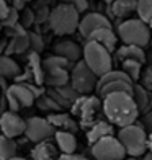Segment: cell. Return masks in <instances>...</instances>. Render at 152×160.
Here are the masks:
<instances>
[{
  "mask_svg": "<svg viewBox=\"0 0 152 160\" xmlns=\"http://www.w3.org/2000/svg\"><path fill=\"white\" fill-rule=\"evenodd\" d=\"M101 100H103L105 119L110 121L114 128L123 129L137 122L141 111L131 93H111Z\"/></svg>",
  "mask_w": 152,
  "mask_h": 160,
  "instance_id": "cell-1",
  "label": "cell"
},
{
  "mask_svg": "<svg viewBox=\"0 0 152 160\" xmlns=\"http://www.w3.org/2000/svg\"><path fill=\"white\" fill-rule=\"evenodd\" d=\"M116 34L123 44L139 46L146 49L152 42V31L147 23H144L139 18H129L121 21L116 28Z\"/></svg>",
  "mask_w": 152,
  "mask_h": 160,
  "instance_id": "cell-2",
  "label": "cell"
},
{
  "mask_svg": "<svg viewBox=\"0 0 152 160\" xmlns=\"http://www.w3.org/2000/svg\"><path fill=\"white\" fill-rule=\"evenodd\" d=\"M80 13L74 7L66 5V3H57L49 15V30L57 36H66V34H74L75 30L80 25Z\"/></svg>",
  "mask_w": 152,
  "mask_h": 160,
  "instance_id": "cell-3",
  "label": "cell"
},
{
  "mask_svg": "<svg viewBox=\"0 0 152 160\" xmlns=\"http://www.w3.org/2000/svg\"><path fill=\"white\" fill-rule=\"evenodd\" d=\"M147 136L149 134L142 128L141 121H137L133 126L119 129L116 134L123 147L126 149L128 157L131 158H142L147 154Z\"/></svg>",
  "mask_w": 152,
  "mask_h": 160,
  "instance_id": "cell-4",
  "label": "cell"
},
{
  "mask_svg": "<svg viewBox=\"0 0 152 160\" xmlns=\"http://www.w3.org/2000/svg\"><path fill=\"white\" fill-rule=\"evenodd\" d=\"M84 61L89 67L93 70L98 78L106 75L108 72L113 70V62L114 57L106 48H103L98 42L93 41H85L84 44Z\"/></svg>",
  "mask_w": 152,
  "mask_h": 160,
  "instance_id": "cell-5",
  "label": "cell"
},
{
  "mask_svg": "<svg viewBox=\"0 0 152 160\" xmlns=\"http://www.w3.org/2000/svg\"><path fill=\"white\" fill-rule=\"evenodd\" d=\"M98 77L93 74V70L85 64L82 59L74 65V69L70 70V85L80 93L82 97H90L93 93H97L98 87Z\"/></svg>",
  "mask_w": 152,
  "mask_h": 160,
  "instance_id": "cell-6",
  "label": "cell"
},
{
  "mask_svg": "<svg viewBox=\"0 0 152 160\" xmlns=\"http://www.w3.org/2000/svg\"><path fill=\"white\" fill-rule=\"evenodd\" d=\"M90 154L93 160H126V149L116 136L106 137L90 147Z\"/></svg>",
  "mask_w": 152,
  "mask_h": 160,
  "instance_id": "cell-7",
  "label": "cell"
},
{
  "mask_svg": "<svg viewBox=\"0 0 152 160\" xmlns=\"http://www.w3.org/2000/svg\"><path fill=\"white\" fill-rule=\"evenodd\" d=\"M105 119L103 113V100L98 95H90L85 98V103L82 106L80 116H79V124L82 129L90 131L95 124Z\"/></svg>",
  "mask_w": 152,
  "mask_h": 160,
  "instance_id": "cell-8",
  "label": "cell"
},
{
  "mask_svg": "<svg viewBox=\"0 0 152 160\" xmlns=\"http://www.w3.org/2000/svg\"><path fill=\"white\" fill-rule=\"evenodd\" d=\"M57 129L48 121V118H39V116H31L26 119V139L34 144H41L51 141L56 137Z\"/></svg>",
  "mask_w": 152,
  "mask_h": 160,
  "instance_id": "cell-9",
  "label": "cell"
},
{
  "mask_svg": "<svg viewBox=\"0 0 152 160\" xmlns=\"http://www.w3.org/2000/svg\"><path fill=\"white\" fill-rule=\"evenodd\" d=\"M2 97L7 100L8 111H12V113H18V111L23 110V108H30L36 101L33 93L28 90L26 85H23V83H12L8 92Z\"/></svg>",
  "mask_w": 152,
  "mask_h": 160,
  "instance_id": "cell-10",
  "label": "cell"
},
{
  "mask_svg": "<svg viewBox=\"0 0 152 160\" xmlns=\"http://www.w3.org/2000/svg\"><path fill=\"white\" fill-rule=\"evenodd\" d=\"M100 28H113L111 20L106 17V13L90 12V13H87V15L82 17L80 25H79V33L87 39L93 31L100 30Z\"/></svg>",
  "mask_w": 152,
  "mask_h": 160,
  "instance_id": "cell-11",
  "label": "cell"
},
{
  "mask_svg": "<svg viewBox=\"0 0 152 160\" xmlns=\"http://www.w3.org/2000/svg\"><path fill=\"white\" fill-rule=\"evenodd\" d=\"M0 126H2V134L7 137H12V139L25 136L26 132V121L18 113H12V111L2 113Z\"/></svg>",
  "mask_w": 152,
  "mask_h": 160,
  "instance_id": "cell-12",
  "label": "cell"
},
{
  "mask_svg": "<svg viewBox=\"0 0 152 160\" xmlns=\"http://www.w3.org/2000/svg\"><path fill=\"white\" fill-rule=\"evenodd\" d=\"M133 13H137V0H116L106 5V17L116 18V25L129 20Z\"/></svg>",
  "mask_w": 152,
  "mask_h": 160,
  "instance_id": "cell-13",
  "label": "cell"
},
{
  "mask_svg": "<svg viewBox=\"0 0 152 160\" xmlns=\"http://www.w3.org/2000/svg\"><path fill=\"white\" fill-rule=\"evenodd\" d=\"M53 52L56 56L66 57L72 64H77L84 59V48H80L75 41L70 39H59L53 44Z\"/></svg>",
  "mask_w": 152,
  "mask_h": 160,
  "instance_id": "cell-14",
  "label": "cell"
},
{
  "mask_svg": "<svg viewBox=\"0 0 152 160\" xmlns=\"http://www.w3.org/2000/svg\"><path fill=\"white\" fill-rule=\"evenodd\" d=\"M118 34L113 28H100V30L93 31L89 38L85 41H93V42H98L103 48H106L110 52H116V44H118Z\"/></svg>",
  "mask_w": 152,
  "mask_h": 160,
  "instance_id": "cell-15",
  "label": "cell"
},
{
  "mask_svg": "<svg viewBox=\"0 0 152 160\" xmlns=\"http://www.w3.org/2000/svg\"><path fill=\"white\" fill-rule=\"evenodd\" d=\"M114 61L123 64L126 61H137V62H147V56H146V51L139 46H129V44H123L116 49L114 52Z\"/></svg>",
  "mask_w": 152,
  "mask_h": 160,
  "instance_id": "cell-16",
  "label": "cell"
},
{
  "mask_svg": "<svg viewBox=\"0 0 152 160\" xmlns=\"http://www.w3.org/2000/svg\"><path fill=\"white\" fill-rule=\"evenodd\" d=\"M48 121L53 124L57 131H66V132H72L75 134L80 124L79 121H75L72 118V114L67 113H53V114H48Z\"/></svg>",
  "mask_w": 152,
  "mask_h": 160,
  "instance_id": "cell-17",
  "label": "cell"
},
{
  "mask_svg": "<svg viewBox=\"0 0 152 160\" xmlns=\"http://www.w3.org/2000/svg\"><path fill=\"white\" fill-rule=\"evenodd\" d=\"M111 136H114V126L106 119L100 121L98 124H95L90 131H87V141H89L90 147L95 145L97 142L106 139V137H111Z\"/></svg>",
  "mask_w": 152,
  "mask_h": 160,
  "instance_id": "cell-18",
  "label": "cell"
},
{
  "mask_svg": "<svg viewBox=\"0 0 152 160\" xmlns=\"http://www.w3.org/2000/svg\"><path fill=\"white\" fill-rule=\"evenodd\" d=\"M31 160H61L59 149L56 144H53V141L34 144L31 150Z\"/></svg>",
  "mask_w": 152,
  "mask_h": 160,
  "instance_id": "cell-19",
  "label": "cell"
},
{
  "mask_svg": "<svg viewBox=\"0 0 152 160\" xmlns=\"http://www.w3.org/2000/svg\"><path fill=\"white\" fill-rule=\"evenodd\" d=\"M44 83L48 88H61L70 83V72L66 69H46Z\"/></svg>",
  "mask_w": 152,
  "mask_h": 160,
  "instance_id": "cell-20",
  "label": "cell"
},
{
  "mask_svg": "<svg viewBox=\"0 0 152 160\" xmlns=\"http://www.w3.org/2000/svg\"><path fill=\"white\" fill-rule=\"evenodd\" d=\"M54 141H56L57 149L62 152V155H72V154H75L77 145H79L75 134L66 132V131H57Z\"/></svg>",
  "mask_w": 152,
  "mask_h": 160,
  "instance_id": "cell-21",
  "label": "cell"
},
{
  "mask_svg": "<svg viewBox=\"0 0 152 160\" xmlns=\"http://www.w3.org/2000/svg\"><path fill=\"white\" fill-rule=\"evenodd\" d=\"M30 51V31L26 34L17 36V38L8 39V46H7L3 56H12V54H20L23 56Z\"/></svg>",
  "mask_w": 152,
  "mask_h": 160,
  "instance_id": "cell-22",
  "label": "cell"
},
{
  "mask_svg": "<svg viewBox=\"0 0 152 160\" xmlns=\"http://www.w3.org/2000/svg\"><path fill=\"white\" fill-rule=\"evenodd\" d=\"M133 98L136 101L137 108H139L141 114H146L150 111V103H152V93L146 90L141 83H134V90H133Z\"/></svg>",
  "mask_w": 152,
  "mask_h": 160,
  "instance_id": "cell-23",
  "label": "cell"
},
{
  "mask_svg": "<svg viewBox=\"0 0 152 160\" xmlns=\"http://www.w3.org/2000/svg\"><path fill=\"white\" fill-rule=\"evenodd\" d=\"M21 72H23V69H21L18 65V62L13 61L10 56H2L0 57V75H2L3 78L15 80Z\"/></svg>",
  "mask_w": 152,
  "mask_h": 160,
  "instance_id": "cell-24",
  "label": "cell"
},
{
  "mask_svg": "<svg viewBox=\"0 0 152 160\" xmlns=\"http://www.w3.org/2000/svg\"><path fill=\"white\" fill-rule=\"evenodd\" d=\"M17 150L18 142L2 134V137H0V160H13L17 157Z\"/></svg>",
  "mask_w": 152,
  "mask_h": 160,
  "instance_id": "cell-25",
  "label": "cell"
},
{
  "mask_svg": "<svg viewBox=\"0 0 152 160\" xmlns=\"http://www.w3.org/2000/svg\"><path fill=\"white\" fill-rule=\"evenodd\" d=\"M121 70L133 80L134 83H139L141 75H142V64L137 62V61H126L121 64Z\"/></svg>",
  "mask_w": 152,
  "mask_h": 160,
  "instance_id": "cell-26",
  "label": "cell"
},
{
  "mask_svg": "<svg viewBox=\"0 0 152 160\" xmlns=\"http://www.w3.org/2000/svg\"><path fill=\"white\" fill-rule=\"evenodd\" d=\"M43 64H44V70L46 69H66V70H72L74 69L75 64H72L70 61H67L66 57H61V56H56V54H51L48 56L44 61H43Z\"/></svg>",
  "mask_w": 152,
  "mask_h": 160,
  "instance_id": "cell-27",
  "label": "cell"
},
{
  "mask_svg": "<svg viewBox=\"0 0 152 160\" xmlns=\"http://www.w3.org/2000/svg\"><path fill=\"white\" fill-rule=\"evenodd\" d=\"M36 106H38L41 111H46L49 114H53V113H64V108L57 105L56 101L48 95V92H46V95H43L41 98L36 100Z\"/></svg>",
  "mask_w": 152,
  "mask_h": 160,
  "instance_id": "cell-28",
  "label": "cell"
},
{
  "mask_svg": "<svg viewBox=\"0 0 152 160\" xmlns=\"http://www.w3.org/2000/svg\"><path fill=\"white\" fill-rule=\"evenodd\" d=\"M137 18L147 25L152 21V0H137Z\"/></svg>",
  "mask_w": 152,
  "mask_h": 160,
  "instance_id": "cell-29",
  "label": "cell"
},
{
  "mask_svg": "<svg viewBox=\"0 0 152 160\" xmlns=\"http://www.w3.org/2000/svg\"><path fill=\"white\" fill-rule=\"evenodd\" d=\"M30 51L41 54L44 51V39L38 31H30Z\"/></svg>",
  "mask_w": 152,
  "mask_h": 160,
  "instance_id": "cell-30",
  "label": "cell"
},
{
  "mask_svg": "<svg viewBox=\"0 0 152 160\" xmlns=\"http://www.w3.org/2000/svg\"><path fill=\"white\" fill-rule=\"evenodd\" d=\"M57 92H59L61 95H62L64 98H66L70 105H74L75 101L82 97L80 93H79V92H77V90L74 88V87L70 85V83H69V85H66V87H61V88H57Z\"/></svg>",
  "mask_w": 152,
  "mask_h": 160,
  "instance_id": "cell-31",
  "label": "cell"
},
{
  "mask_svg": "<svg viewBox=\"0 0 152 160\" xmlns=\"http://www.w3.org/2000/svg\"><path fill=\"white\" fill-rule=\"evenodd\" d=\"M20 23L23 25L26 30L30 26H33L36 23V15H34V10L30 8V7H26L25 10H21L20 12Z\"/></svg>",
  "mask_w": 152,
  "mask_h": 160,
  "instance_id": "cell-32",
  "label": "cell"
},
{
  "mask_svg": "<svg viewBox=\"0 0 152 160\" xmlns=\"http://www.w3.org/2000/svg\"><path fill=\"white\" fill-rule=\"evenodd\" d=\"M34 15H36V23H34V26L39 28V25H43V23H49L51 10H49V7H41V8H36Z\"/></svg>",
  "mask_w": 152,
  "mask_h": 160,
  "instance_id": "cell-33",
  "label": "cell"
},
{
  "mask_svg": "<svg viewBox=\"0 0 152 160\" xmlns=\"http://www.w3.org/2000/svg\"><path fill=\"white\" fill-rule=\"evenodd\" d=\"M20 23V12L17 8H13L12 7V12H10V15L7 17L5 20H2V26L5 28H13V26H17Z\"/></svg>",
  "mask_w": 152,
  "mask_h": 160,
  "instance_id": "cell-34",
  "label": "cell"
},
{
  "mask_svg": "<svg viewBox=\"0 0 152 160\" xmlns=\"http://www.w3.org/2000/svg\"><path fill=\"white\" fill-rule=\"evenodd\" d=\"M61 3H66V5H70L79 12V13H84L89 10V0H59Z\"/></svg>",
  "mask_w": 152,
  "mask_h": 160,
  "instance_id": "cell-35",
  "label": "cell"
},
{
  "mask_svg": "<svg viewBox=\"0 0 152 160\" xmlns=\"http://www.w3.org/2000/svg\"><path fill=\"white\" fill-rule=\"evenodd\" d=\"M139 83H141L146 90H149V92L152 93V65H150V67H146V69L142 70V75H141Z\"/></svg>",
  "mask_w": 152,
  "mask_h": 160,
  "instance_id": "cell-36",
  "label": "cell"
},
{
  "mask_svg": "<svg viewBox=\"0 0 152 160\" xmlns=\"http://www.w3.org/2000/svg\"><path fill=\"white\" fill-rule=\"evenodd\" d=\"M141 124H142L144 129H146L147 134H152V111H149V113H146V114H142Z\"/></svg>",
  "mask_w": 152,
  "mask_h": 160,
  "instance_id": "cell-37",
  "label": "cell"
},
{
  "mask_svg": "<svg viewBox=\"0 0 152 160\" xmlns=\"http://www.w3.org/2000/svg\"><path fill=\"white\" fill-rule=\"evenodd\" d=\"M85 98H87V97H80L74 105H72V108H70V114H72V116H77V118L80 116L82 106H84V103H85Z\"/></svg>",
  "mask_w": 152,
  "mask_h": 160,
  "instance_id": "cell-38",
  "label": "cell"
},
{
  "mask_svg": "<svg viewBox=\"0 0 152 160\" xmlns=\"http://www.w3.org/2000/svg\"><path fill=\"white\" fill-rule=\"evenodd\" d=\"M10 12H12V5L7 0H0V18L5 20L10 15Z\"/></svg>",
  "mask_w": 152,
  "mask_h": 160,
  "instance_id": "cell-39",
  "label": "cell"
},
{
  "mask_svg": "<svg viewBox=\"0 0 152 160\" xmlns=\"http://www.w3.org/2000/svg\"><path fill=\"white\" fill-rule=\"evenodd\" d=\"M30 2H34V0H13V8H17L18 12L21 10H25L26 8V3H30Z\"/></svg>",
  "mask_w": 152,
  "mask_h": 160,
  "instance_id": "cell-40",
  "label": "cell"
},
{
  "mask_svg": "<svg viewBox=\"0 0 152 160\" xmlns=\"http://www.w3.org/2000/svg\"><path fill=\"white\" fill-rule=\"evenodd\" d=\"M61 160H92V158L85 157L82 154H72V155H62L61 154Z\"/></svg>",
  "mask_w": 152,
  "mask_h": 160,
  "instance_id": "cell-41",
  "label": "cell"
},
{
  "mask_svg": "<svg viewBox=\"0 0 152 160\" xmlns=\"http://www.w3.org/2000/svg\"><path fill=\"white\" fill-rule=\"evenodd\" d=\"M147 152L152 154V134L147 136Z\"/></svg>",
  "mask_w": 152,
  "mask_h": 160,
  "instance_id": "cell-42",
  "label": "cell"
},
{
  "mask_svg": "<svg viewBox=\"0 0 152 160\" xmlns=\"http://www.w3.org/2000/svg\"><path fill=\"white\" fill-rule=\"evenodd\" d=\"M141 160H152V154H149V152H147V154L146 155H144Z\"/></svg>",
  "mask_w": 152,
  "mask_h": 160,
  "instance_id": "cell-43",
  "label": "cell"
},
{
  "mask_svg": "<svg viewBox=\"0 0 152 160\" xmlns=\"http://www.w3.org/2000/svg\"><path fill=\"white\" fill-rule=\"evenodd\" d=\"M13 160H26V158H23V157H15Z\"/></svg>",
  "mask_w": 152,
  "mask_h": 160,
  "instance_id": "cell-44",
  "label": "cell"
},
{
  "mask_svg": "<svg viewBox=\"0 0 152 160\" xmlns=\"http://www.w3.org/2000/svg\"><path fill=\"white\" fill-rule=\"evenodd\" d=\"M113 2H116V0H108V2H106V5H108V3H113Z\"/></svg>",
  "mask_w": 152,
  "mask_h": 160,
  "instance_id": "cell-45",
  "label": "cell"
},
{
  "mask_svg": "<svg viewBox=\"0 0 152 160\" xmlns=\"http://www.w3.org/2000/svg\"><path fill=\"white\" fill-rule=\"evenodd\" d=\"M149 28H150V31H152V21H150V23H149Z\"/></svg>",
  "mask_w": 152,
  "mask_h": 160,
  "instance_id": "cell-46",
  "label": "cell"
},
{
  "mask_svg": "<svg viewBox=\"0 0 152 160\" xmlns=\"http://www.w3.org/2000/svg\"><path fill=\"white\" fill-rule=\"evenodd\" d=\"M126 160H137V158H131V157H128Z\"/></svg>",
  "mask_w": 152,
  "mask_h": 160,
  "instance_id": "cell-47",
  "label": "cell"
},
{
  "mask_svg": "<svg viewBox=\"0 0 152 160\" xmlns=\"http://www.w3.org/2000/svg\"><path fill=\"white\" fill-rule=\"evenodd\" d=\"M7 2H8V3H12V5H13V0H7Z\"/></svg>",
  "mask_w": 152,
  "mask_h": 160,
  "instance_id": "cell-48",
  "label": "cell"
},
{
  "mask_svg": "<svg viewBox=\"0 0 152 160\" xmlns=\"http://www.w3.org/2000/svg\"><path fill=\"white\" fill-rule=\"evenodd\" d=\"M150 51H152V42H150Z\"/></svg>",
  "mask_w": 152,
  "mask_h": 160,
  "instance_id": "cell-49",
  "label": "cell"
},
{
  "mask_svg": "<svg viewBox=\"0 0 152 160\" xmlns=\"http://www.w3.org/2000/svg\"><path fill=\"white\" fill-rule=\"evenodd\" d=\"M150 111H152V103H150Z\"/></svg>",
  "mask_w": 152,
  "mask_h": 160,
  "instance_id": "cell-50",
  "label": "cell"
},
{
  "mask_svg": "<svg viewBox=\"0 0 152 160\" xmlns=\"http://www.w3.org/2000/svg\"><path fill=\"white\" fill-rule=\"evenodd\" d=\"M103 2H105V3H106V2H108V0H103Z\"/></svg>",
  "mask_w": 152,
  "mask_h": 160,
  "instance_id": "cell-51",
  "label": "cell"
}]
</instances>
